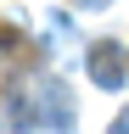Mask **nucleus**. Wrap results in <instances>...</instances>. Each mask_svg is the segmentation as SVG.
I'll use <instances>...</instances> for the list:
<instances>
[{"instance_id":"20e7f679","label":"nucleus","mask_w":129,"mask_h":134,"mask_svg":"<svg viewBox=\"0 0 129 134\" xmlns=\"http://www.w3.org/2000/svg\"><path fill=\"white\" fill-rule=\"evenodd\" d=\"M84 6H107V0H84Z\"/></svg>"},{"instance_id":"7ed1b4c3","label":"nucleus","mask_w":129,"mask_h":134,"mask_svg":"<svg viewBox=\"0 0 129 134\" xmlns=\"http://www.w3.org/2000/svg\"><path fill=\"white\" fill-rule=\"evenodd\" d=\"M112 134H129V112H123V117H118V123H112Z\"/></svg>"},{"instance_id":"f03ea898","label":"nucleus","mask_w":129,"mask_h":134,"mask_svg":"<svg viewBox=\"0 0 129 134\" xmlns=\"http://www.w3.org/2000/svg\"><path fill=\"white\" fill-rule=\"evenodd\" d=\"M84 67H90V78L101 84V90H123V78H129V67H123V45H112V39H95L90 56H84Z\"/></svg>"},{"instance_id":"f257e3e1","label":"nucleus","mask_w":129,"mask_h":134,"mask_svg":"<svg viewBox=\"0 0 129 134\" xmlns=\"http://www.w3.org/2000/svg\"><path fill=\"white\" fill-rule=\"evenodd\" d=\"M34 117H39L45 129L68 134V129H73V100H68V84L45 78V84H39V95H34Z\"/></svg>"}]
</instances>
